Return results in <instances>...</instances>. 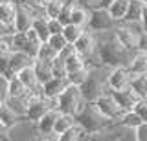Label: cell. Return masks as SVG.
<instances>
[{"mask_svg": "<svg viewBox=\"0 0 147 141\" xmlns=\"http://www.w3.org/2000/svg\"><path fill=\"white\" fill-rule=\"evenodd\" d=\"M28 99H30V94H28V95H22V97H11V95H7V97L4 99V103H6V106L9 108V110L15 112L18 117H24Z\"/></svg>", "mask_w": 147, "mask_h": 141, "instance_id": "obj_16", "label": "cell"}, {"mask_svg": "<svg viewBox=\"0 0 147 141\" xmlns=\"http://www.w3.org/2000/svg\"><path fill=\"white\" fill-rule=\"evenodd\" d=\"M83 29L85 28H81V26H77V24H72V22H68V24H64L63 26V37L66 39V42H70V44H74L77 40V37L83 33Z\"/></svg>", "mask_w": 147, "mask_h": 141, "instance_id": "obj_28", "label": "cell"}, {"mask_svg": "<svg viewBox=\"0 0 147 141\" xmlns=\"http://www.w3.org/2000/svg\"><path fill=\"white\" fill-rule=\"evenodd\" d=\"M110 94H112V97L116 99V103L123 108V110H132V106H134L136 101L140 99L134 92H132L131 86H127V88H123V90H112Z\"/></svg>", "mask_w": 147, "mask_h": 141, "instance_id": "obj_11", "label": "cell"}, {"mask_svg": "<svg viewBox=\"0 0 147 141\" xmlns=\"http://www.w3.org/2000/svg\"><path fill=\"white\" fill-rule=\"evenodd\" d=\"M7 59H9V70H11L13 74H17L18 70L33 64L35 57H31L30 53H26V51H20V49H11V51L7 53Z\"/></svg>", "mask_w": 147, "mask_h": 141, "instance_id": "obj_10", "label": "cell"}, {"mask_svg": "<svg viewBox=\"0 0 147 141\" xmlns=\"http://www.w3.org/2000/svg\"><path fill=\"white\" fill-rule=\"evenodd\" d=\"M2 2H15V0H0V4H2Z\"/></svg>", "mask_w": 147, "mask_h": 141, "instance_id": "obj_44", "label": "cell"}, {"mask_svg": "<svg viewBox=\"0 0 147 141\" xmlns=\"http://www.w3.org/2000/svg\"><path fill=\"white\" fill-rule=\"evenodd\" d=\"M31 22H33V15H31V11L28 9V6L24 2H17L13 29L15 31H26L28 28H31Z\"/></svg>", "mask_w": 147, "mask_h": 141, "instance_id": "obj_9", "label": "cell"}, {"mask_svg": "<svg viewBox=\"0 0 147 141\" xmlns=\"http://www.w3.org/2000/svg\"><path fill=\"white\" fill-rule=\"evenodd\" d=\"M63 26L59 22V19H48V31H50V35H53V33H61L63 31Z\"/></svg>", "mask_w": 147, "mask_h": 141, "instance_id": "obj_38", "label": "cell"}, {"mask_svg": "<svg viewBox=\"0 0 147 141\" xmlns=\"http://www.w3.org/2000/svg\"><path fill=\"white\" fill-rule=\"evenodd\" d=\"M24 33H26V37H28V40H30V42L33 44V46H39V44L42 42V40L39 39V35H37V31H35L33 28H28V29L24 31Z\"/></svg>", "mask_w": 147, "mask_h": 141, "instance_id": "obj_39", "label": "cell"}, {"mask_svg": "<svg viewBox=\"0 0 147 141\" xmlns=\"http://www.w3.org/2000/svg\"><path fill=\"white\" fill-rule=\"evenodd\" d=\"M20 119H24V117H18L13 110H9V108L6 106V103H4V106H2V110H0V125H4L6 128L9 130L11 126H15Z\"/></svg>", "mask_w": 147, "mask_h": 141, "instance_id": "obj_24", "label": "cell"}, {"mask_svg": "<svg viewBox=\"0 0 147 141\" xmlns=\"http://www.w3.org/2000/svg\"><path fill=\"white\" fill-rule=\"evenodd\" d=\"M119 125L121 126H125V128H129V130H132L134 126H138L142 123V119H140V116L134 112V110H125L123 112V116L119 117Z\"/></svg>", "mask_w": 147, "mask_h": 141, "instance_id": "obj_29", "label": "cell"}, {"mask_svg": "<svg viewBox=\"0 0 147 141\" xmlns=\"http://www.w3.org/2000/svg\"><path fill=\"white\" fill-rule=\"evenodd\" d=\"M15 75L18 77V79H20V83L24 84L28 90H31V88H35L37 84H40L39 81H37V77H35L33 66H26V68H22V70H18Z\"/></svg>", "mask_w": 147, "mask_h": 141, "instance_id": "obj_21", "label": "cell"}, {"mask_svg": "<svg viewBox=\"0 0 147 141\" xmlns=\"http://www.w3.org/2000/svg\"><path fill=\"white\" fill-rule=\"evenodd\" d=\"M7 95H11V97H22V95H28V88L20 83V79H18L17 75H13L11 79H9V83H7Z\"/></svg>", "mask_w": 147, "mask_h": 141, "instance_id": "obj_25", "label": "cell"}, {"mask_svg": "<svg viewBox=\"0 0 147 141\" xmlns=\"http://www.w3.org/2000/svg\"><path fill=\"white\" fill-rule=\"evenodd\" d=\"M64 66H66V74L68 72H74V70H81V68L88 66V62L85 61V57L79 55V53H74V55H70L68 59H64Z\"/></svg>", "mask_w": 147, "mask_h": 141, "instance_id": "obj_30", "label": "cell"}, {"mask_svg": "<svg viewBox=\"0 0 147 141\" xmlns=\"http://www.w3.org/2000/svg\"><path fill=\"white\" fill-rule=\"evenodd\" d=\"M15 11H17V2H2L0 4V26L4 29L15 33L13 22H15Z\"/></svg>", "mask_w": 147, "mask_h": 141, "instance_id": "obj_12", "label": "cell"}, {"mask_svg": "<svg viewBox=\"0 0 147 141\" xmlns=\"http://www.w3.org/2000/svg\"><path fill=\"white\" fill-rule=\"evenodd\" d=\"M127 6H129V0H114V2H110L107 6L109 13L112 15L114 20H123V17H125V11H127Z\"/></svg>", "mask_w": 147, "mask_h": 141, "instance_id": "obj_23", "label": "cell"}, {"mask_svg": "<svg viewBox=\"0 0 147 141\" xmlns=\"http://www.w3.org/2000/svg\"><path fill=\"white\" fill-rule=\"evenodd\" d=\"M109 88L112 90H123L131 84V72L127 70V66H112L109 70Z\"/></svg>", "mask_w": 147, "mask_h": 141, "instance_id": "obj_8", "label": "cell"}, {"mask_svg": "<svg viewBox=\"0 0 147 141\" xmlns=\"http://www.w3.org/2000/svg\"><path fill=\"white\" fill-rule=\"evenodd\" d=\"M79 6L86 7V9H94V7H101V0H76Z\"/></svg>", "mask_w": 147, "mask_h": 141, "instance_id": "obj_40", "label": "cell"}, {"mask_svg": "<svg viewBox=\"0 0 147 141\" xmlns=\"http://www.w3.org/2000/svg\"><path fill=\"white\" fill-rule=\"evenodd\" d=\"M140 22H142V26H144V29L147 31V4H145L144 11H142V19H140Z\"/></svg>", "mask_w": 147, "mask_h": 141, "instance_id": "obj_42", "label": "cell"}, {"mask_svg": "<svg viewBox=\"0 0 147 141\" xmlns=\"http://www.w3.org/2000/svg\"><path fill=\"white\" fill-rule=\"evenodd\" d=\"M131 49H127L114 31H105V33H98V61L101 64L107 66H127L132 59Z\"/></svg>", "mask_w": 147, "mask_h": 141, "instance_id": "obj_1", "label": "cell"}, {"mask_svg": "<svg viewBox=\"0 0 147 141\" xmlns=\"http://www.w3.org/2000/svg\"><path fill=\"white\" fill-rule=\"evenodd\" d=\"M110 2H114V0H101V6H103V7H107Z\"/></svg>", "mask_w": 147, "mask_h": 141, "instance_id": "obj_43", "label": "cell"}, {"mask_svg": "<svg viewBox=\"0 0 147 141\" xmlns=\"http://www.w3.org/2000/svg\"><path fill=\"white\" fill-rule=\"evenodd\" d=\"M0 99H6V97H4V94H2V92H0Z\"/></svg>", "mask_w": 147, "mask_h": 141, "instance_id": "obj_45", "label": "cell"}, {"mask_svg": "<svg viewBox=\"0 0 147 141\" xmlns=\"http://www.w3.org/2000/svg\"><path fill=\"white\" fill-rule=\"evenodd\" d=\"M31 28L37 31V35H39V39L42 40H48L50 37V31H48V19L46 17H35L33 22H31Z\"/></svg>", "mask_w": 147, "mask_h": 141, "instance_id": "obj_27", "label": "cell"}, {"mask_svg": "<svg viewBox=\"0 0 147 141\" xmlns=\"http://www.w3.org/2000/svg\"><path fill=\"white\" fill-rule=\"evenodd\" d=\"M127 70L131 72V77L132 75H147V51L136 49L132 53L131 62L127 64Z\"/></svg>", "mask_w": 147, "mask_h": 141, "instance_id": "obj_13", "label": "cell"}, {"mask_svg": "<svg viewBox=\"0 0 147 141\" xmlns=\"http://www.w3.org/2000/svg\"><path fill=\"white\" fill-rule=\"evenodd\" d=\"M86 75H88V66L81 68V70L68 72V74H66V79H68V83H70V84H77V86H81V84H83V81L86 79Z\"/></svg>", "mask_w": 147, "mask_h": 141, "instance_id": "obj_31", "label": "cell"}, {"mask_svg": "<svg viewBox=\"0 0 147 141\" xmlns=\"http://www.w3.org/2000/svg\"><path fill=\"white\" fill-rule=\"evenodd\" d=\"M52 72H53V77H66V66H64L63 59L55 57L52 61Z\"/></svg>", "mask_w": 147, "mask_h": 141, "instance_id": "obj_33", "label": "cell"}, {"mask_svg": "<svg viewBox=\"0 0 147 141\" xmlns=\"http://www.w3.org/2000/svg\"><path fill=\"white\" fill-rule=\"evenodd\" d=\"M129 86H131L132 92H134L140 99L147 97V75H132Z\"/></svg>", "mask_w": 147, "mask_h": 141, "instance_id": "obj_22", "label": "cell"}, {"mask_svg": "<svg viewBox=\"0 0 147 141\" xmlns=\"http://www.w3.org/2000/svg\"><path fill=\"white\" fill-rule=\"evenodd\" d=\"M132 139H136V141H147V121H142L138 126L132 128Z\"/></svg>", "mask_w": 147, "mask_h": 141, "instance_id": "obj_34", "label": "cell"}, {"mask_svg": "<svg viewBox=\"0 0 147 141\" xmlns=\"http://www.w3.org/2000/svg\"><path fill=\"white\" fill-rule=\"evenodd\" d=\"M145 4L142 0H129V6H127V11H125V17L123 20L127 22H138L142 19V11H144Z\"/></svg>", "mask_w": 147, "mask_h": 141, "instance_id": "obj_18", "label": "cell"}, {"mask_svg": "<svg viewBox=\"0 0 147 141\" xmlns=\"http://www.w3.org/2000/svg\"><path fill=\"white\" fill-rule=\"evenodd\" d=\"M63 2L64 0H48V4L44 6L46 19H57L59 11H61V7H63Z\"/></svg>", "mask_w": 147, "mask_h": 141, "instance_id": "obj_32", "label": "cell"}, {"mask_svg": "<svg viewBox=\"0 0 147 141\" xmlns=\"http://www.w3.org/2000/svg\"><path fill=\"white\" fill-rule=\"evenodd\" d=\"M76 119L86 130L85 139H103L105 130L112 125V121L101 114L94 101H86L83 104V108L76 114Z\"/></svg>", "mask_w": 147, "mask_h": 141, "instance_id": "obj_2", "label": "cell"}, {"mask_svg": "<svg viewBox=\"0 0 147 141\" xmlns=\"http://www.w3.org/2000/svg\"><path fill=\"white\" fill-rule=\"evenodd\" d=\"M109 70L110 66L101 64V62H96V64H88V75L83 81V84L79 86L81 94L85 97V101H96L99 95L109 94Z\"/></svg>", "mask_w": 147, "mask_h": 141, "instance_id": "obj_3", "label": "cell"}, {"mask_svg": "<svg viewBox=\"0 0 147 141\" xmlns=\"http://www.w3.org/2000/svg\"><path fill=\"white\" fill-rule=\"evenodd\" d=\"M85 136H86V130L76 121L70 128H66L63 134L57 136V141H81V139H85Z\"/></svg>", "mask_w": 147, "mask_h": 141, "instance_id": "obj_17", "label": "cell"}, {"mask_svg": "<svg viewBox=\"0 0 147 141\" xmlns=\"http://www.w3.org/2000/svg\"><path fill=\"white\" fill-rule=\"evenodd\" d=\"M76 116L74 114H66V112H59V116H57V119H55V125H53V134L55 136H59V134H63L66 128H70V126L76 123Z\"/></svg>", "mask_w": 147, "mask_h": 141, "instance_id": "obj_19", "label": "cell"}, {"mask_svg": "<svg viewBox=\"0 0 147 141\" xmlns=\"http://www.w3.org/2000/svg\"><path fill=\"white\" fill-rule=\"evenodd\" d=\"M74 46H76V51L85 57V61L88 64L99 62L98 61V33H94L92 29H88V28L83 29V33L77 37Z\"/></svg>", "mask_w": 147, "mask_h": 141, "instance_id": "obj_5", "label": "cell"}, {"mask_svg": "<svg viewBox=\"0 0 147 141\" xmlns=\"http://www.w3.org/2000/svg\"><path fill=\"white\" fill-rule=\"evenodd\" d=\"M132 110H134L138 116H140L142 121H147V97H145V99H138L136 104L132 106Z\"/></svg>", "mask_w": 147, "mask_h": 141, "instance_id": "obj_36", "label": "cell"}, {"mask_svg": "<svg viewBox=\"0 0 147 141\" xmlns=\"http://www.w3.org/2000/svg\"><path fill=\"white\" fill-rule=\"evenodd\" d=\"M85 103L86 101H85V97L81 94V88L77 84H68L57 95V110L59 112H66V114H74L76 116L83 108Z\"/></svg>", "mask_w": 147, "mask_h": 141, "instance_id": "obj_4", "label": "cell"}, {"mask_svg": "<svg viewBox=\"0 0 147 141\" xmlns=\"http://www.w3.org/2000/svg\"><path fill=\"white\" fill-rule=\"evenodd\" d=\"M138 49H142V51H147V31L144 29L140 33V37H138Z\"/></svg>", "mask_w": 147, "mask_h": 141, "instance_id": "obj_41", "label": "cell"}, {"mask_svg": "<svg viewBox=\"0 0 147 141\" xmlns=\"http://www.w3.org/2000/svg\"><path fill=\"white\" fill-rule=\"evenodd\" d=\"M94 103H96V106L101 110V114H103L105 117H109L112 123H118L119 117H121L123 112H125V110H123V108L116 103V99L112 97V94H110V92L99 95V97L96 99Z\"/></svg>", "mask_w": 147, "mask_h": 141, "instance_id": "obj_7", "label": "cell"}, {"mask_svg": "<svg viewBox=\"0 0 147 141\" xmlns=\"http://www.w3.org/2000/svg\"><path fill=\"white\" fill-rule=\"evenodd\" d=\"M0 74L6 75L7 79H11V77L15 75L11 70H9V59H7V53H0Z\"/></svg>", "mask_w": 147, "mask_h": 141, "instance_id": "obj_37", "label": "cell"}, {"mask_svg": "<svg viewBox=\"0 0 147 141\" xmlns=\"http://www.w3.org/2000/svg\"><path fill=\"white\" fill-rule=\"evenodd\" d=\"M88 17H90V9H86V7L76 4L74 9H72V15H70V22H72V24L81 26V28H86V24H88Z\"/></svg>", "mask_w": 147, "mask_h": 141, "instance_id": "obj_20", "label": "cell"}, {"mask_svg": "<svg viewBox=\"0 0 147 141\" xmlns=\"http://www.w3.org/2000/svg\"><path fill=\"white\" fill-rule=\"evenodd\" d=\"M33 72H35V77L40 84H44L46 81H50L53 77V72H52V62H46V61H39V59H33Z\"/></svg>", "mask_w": 147, "mask_h": 141, "instance_id": "obj_15", "label": "cell"}, {"mask_svg": "<svg viewBox=\"0 0 147 141\" xmlns=\"http://www.w3.org/2000/svg\"><path fill=\"white\" fill-rule=\"evenodd\" d=\"M142 2H144V4H147V0H142Z\"/></svg>", "mask_w": 147, "mask_h": 141, "instance_id": "obj_46", "label": "cell"}, {"mask_svg": "<svg viewBox=\"0 0 147 141\" xmlns=\"http://www.w3.org/2000/svg\"><path fill=\"white\" fill-rule=\"evenodd\" d=\"M70 84L66 77H52L50 81H46L42 84V95L46 97H57L66 86Z\"/></svg>", "mask_w": 147, "mask_h": 141, "instance_id": "obj_14", "label": "cell"}, {"mask_svg": "<svg viewBox=\"0 0 147 141\" xmlns=\"http://www.w3.org/2000/svg\"><path fill=\"white\" fill-rule=\"evenodd\" d=\"M55 57H57V51H55V49L50 46L46 40L39 44V48H37V51H35V59H39V61H46V62H52Z\"/></svg>", "mask_w": 147, "mask_h": 141, "instance_id": "obj_26", "label": "cell"}, {"mask_svg": "<svg viewBox=\"0 0 147 141\" xmlns=\"http://www.w3.org/2000/svg\"><path fill=\"white\" fill-rule=\"evenodd\" d=\"M46 42H48L50 46L55 49V51H59V49H61L64 44H66V39L63 37V33H53V35H50V37H48V40H46Z\"/></svg>", "mask_w": 147, "mask_h": 141, "instance_id": "obj_35", "label": "cell"}, {"mask_svg": "<svg viewBox=\"0 0 147 141\" xmlns=\"http://www.w3.org/2000/svg\"><path fill=\"white\" fill-rule=\"evenodd\" d=\"M118 20L112 19V15L109 13L107 7H94L90 9V17H88V24L86 28L92 29L94 33H105V31H112L116 28Z\"/></svg>", "mask_w": 147, "mask_h": 141, "instance_id": "obj_6", "label": "cell"}]
</instances>
